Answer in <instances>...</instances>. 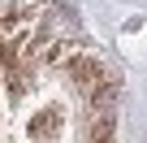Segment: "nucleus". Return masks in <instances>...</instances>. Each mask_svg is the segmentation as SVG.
Returning <instances> with one entry per match:
<instances>
[]
</instances>
